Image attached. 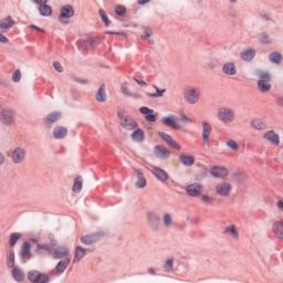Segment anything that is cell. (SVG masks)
<instances>
[{
    "instance_id": "6da1fadb",
    "label": "cell",
    "mask_w": 283,
    "mask_h": 283,
    "mask_svg": "<svg viewBox=\"0 0 283 283\" xmlns=\"http://www.w3.org/2000/svg\"><path fill=\"white\" fill-rule=\"evenodd\" d=\"M218 117L220 121L225 122V123H230L235 117V114L229 109H220L218 111Z\"/></svg>"
},
{
    "instance_id": "7a4b0ae2",
    "label": "cell",
    "mask_w": 283,
    "mask_h": 283,
    "mask_svg": "<svg viewBox=\"0 0 283 283\" xmlns=\"http://www.w3.org/2000/svg\"><path fill=\"white\" fill-rule=\"evenodd\" d=\"M185 97H186L187 102H189L190 104L197 103V101H198V99H199L198 89H196V87H189V89L186 91V93H185Z\"/></svg>"
},
{
    "instance_id": "3957f363",
    "label": "cell",
    "mask_w": 283,
    "mask_h": 283,
    "mask_svg": "<svg viewBox=\"0 0 283 283\" xmlns=\"http://www.w3.org/2000/svg\"><path fill=\"white\" fill-rule=\"evenodd\" d=\"M104 236L103 232H95V233H91V235H86L82 237V242L85 244H92L94 242L99 241L100 239H102V237Z\"/></svg>"
},
{
    "instance_id": "277c9868",
    "label": "cell",
    "mask_w": 283,
    "mask_h": 283,
    "mask_svg": "<svg viewBox=\"0 0 283 283\" xmlns=\"http://www.w3.org/2000/svg\"><path fill=\"white\" fill-rule=\"evenodd\" d=\"M210 173L213 175L215 177H218V178H223L228 175V170L227 168L222 166H213L211 167Z\"/></svg>"
},
{
    "instance_id": "5b68a950",
    "label": "cell",
    "mask_w": 283,
    "mask_h": 283,
    "mask_svg": "<svg viewBox=\"0 0 283 283\" xmlns=\"http://www.w3.org/2000/svg\"><path fill=\"white\" fill-rule=\"evenodd\" d=\"M186 190L189 196H199L202 191V187L200 184H191L187 187Z\"/></svg>"
},
{
    "instance_id": "8992f818",
    "label": "cell",
    "mask_w": 283,
    "mask_h": 283,
    "mask_svg": "<svg viewBox=\"0 0 283 283\" xmlns=\"http://www.w3.org/2000/svg\"><path fill=\"white\" fill-rule=\"evenodd\" d=\"M1 121L6 125H10L13 122V113L9 110H3L1 112Z\"/></svg>"
},
{
    "instance_id": "52a82bcc",
    "label": "cell",
    "mask_w": 283,
    "mask_h": 283,
    "mask_svg": "<svg viewBox=\"0 0 283 283\" xmlns=\"http://www.w3.org/2000/svg\"><path fill=\"white\" fill-rule=\"evenodd\" d=\"M60 117H61V113H60V112H54V113L49 114L48 116L44 119V122H46V125L50 126L51 124H53V123H56V121H59V120H60Z\"/></svg>"
},
{
    "instance_id": "ba28073f",
    "label": "cell",
    "mask_w": 283,
    "mask_h": 283,
    "mask_svg": "<svg viewBox=\"0 0 283 283\" xmlns=\"http://www.w3.org/2000/svg\"><path fill=\"white\" fill-rule=\"evenodd\" d=\"M24 150L22 148H16L12 153V159L15 163H20L22 162V159L24 158Z\"/></svg>"
},
{
    "instance_id": "9c48e42d",
    "label": "cell",
    "mask_w": 283,
    "mask_h": 283,
    "mask_svg": "<svg viewBox=\"0 0 283 283\" xmlns=\"http://www.w3.org/2000/svg\"><path fill=\"white\" fill-rule=\"evenodd\" d=\"M159 136L163 138V139L166 142L167 144L169 146H172L173 148H179V145L177 144V142H175V139L172 137V136H169L168 134H165V133H159Z\"/></svg>"
},
{
    "instance_id": "30bf717a",
    "label": "cell",
    "mask_w": 283,
    "mask_h": 283,
    "mask_svg": "<svg viewBox=\"0 0 283 283\" xmlns=\"http://www.w3.org/2000/svg\"><path fill=\"white\" fill-rule=\"evenodd\" d=\"M73 15H74V11H73V8L71 7V6L66 5V6H64V7H62V9H61V18L69 19V18H71Z\"/></svg>"
},
{
    "instance_id": "8fae6325",
    "label": "cell",
    "mask_w": 283,
    "mask_h": 283,
    "mask_svg": "<svg viewBox=\"0 0 283 283\" xmlns=\"http://www.w3.org/2000/svg\"><path fill=\"white\" fill-rule=\"evenodd\" d=\"M264 137L270 142L271 144H274V145H278L279 144V136L276 133H274L273 131H269L264 134Z\"/></svg>"
},
{
    "instance_id": "7c38bea8",
    "label": "cell",
    "mask_w": 283,
    "mask_h": 283,
    "mask_svg": "<svg viewBox=\"0 0 283 283\" xmlns=\"http://www.w3.org/2000/svg\"><path fill=\"white\" fill-rule=\"evenodd\" d=\"M155 154H156V156L159 158H167L169 156V150L166 149L164 146H156Z\"/></svg>"
},
{
    "instance_id": "4fadbf2b",
    "label": "cell",
    "mask_w": 283,
    "mask_h": 283,
    "mask_svg": "<svg viewBox=\"0 0 283 283\" xmlns=\"http://www.w3.org/2000/svg\"><path fill=\"white\" fill-rule=\"evenodd\" d=\"M231 190V186L229 184H220L217 186V193L222 196H227Z\"/></svg>"
},
{
    "instance_id": "5bb4252c",
    "label": "cell",
    "mask_w": 283,
    "mask_h": 283,
    "mask_svg": "<svg viewBox=\"0 0 283 283\" xmlns=\"http://www.w3.org/2000/svg\"><path fill=\"white\" fill-rule=\"evenodd\" d=\"M66 134H68V129H66V127H62V126L56 127V129H54V132H53V136L56 138H59V139L64 138L66 136Z\"/></svg>"
},
{
    "instance_id": "9a60e30c",
    "label": "cell",
    "mask_w": 283,
    "mask_h": 283,
    "mask_svg": "<svg viewBox=\"0 0 283 283\" xmlns=\"http://www.w3.org/2000/svg\"><path fill=\"white\" fill-rule=\"evenodd\" d=\"M254 56H256V51H254L253 49L244 50L241 53V58L243 59L244 61H251L252 59L254 58Z\"/></svg>"
},
{
    "instance_id": "2e32d148",
    "label": "cell",
    "mask_w": 283,
    "mask_h": 283,
    "mask_svg": "<svg viewBox=\"0 0 283 283\" xmlns=\"http://www.w3.org/2000/svg\"><path fill=\"white\" fill-rule=\"evenodd\" d=\"M122 125H123V127L127 128V129H134V128L137 127V124H136V122L133 121L132 119H128V117H126V119L123 120V122H122Z\"/></svg>"
},
{
    "instance_id": "e0dca14e",
    "label": "cell",
    "mask_w": 283,
    "mask_h": 283,
    "mask_svg": "<svg viewBox=\"0 0 283 283\" xmlns=\"http://www.w3.org/2000/svg\"><path fill=\"white\" fill-rule=\"evenodd\" d=\"M96 100L100 102H105L106 101V93H105V86L104 84H102L100 86L99 91L96 93Z\"/></svg>"
},
{
    "instance_id": "ac0fdd59",
    "label": "cell",
    "mask_w": 283,
    "mask_h": 283,
    "mask_svg": "<svg viewBox=\"0 0 283 283\" xmlns=\"http://www.w3.org/2000/svg\"><path fill=\"white\" fill-rule=\"evenodd\" d=\"M13 24H15V21H13L10 17H8L0 22V28L2 30H6V29H8V28H11Z\"/></svg>"
},
{
    "instance_id": "d6986e66",
    "label": "cell",
    "mask_w": 283,
    "mask_h": 283,
    "mask_svg": "<svg viewBox=\"0 0 283 283\" xmlns=\"http://www.w3.org/2000/svg\"><path fill=\"white\" fill-rule=\"evenodd\" d=\"M223 72L228 75H233L236 73V66L233 63H227L223 66Z\"/></svg>"
},
{
    "instance_id": "ffe728a7",
    "label": "cell",
    "mask_w": 283,
    "mask_h": 283,
    "mask_svg": "<svg viewBox=\"0 0 283 283\" xmlns=\"http://www.w3.org/2000/svg\"><path fill=\"white\" fill-rule=\"evenodd\" d=\"M21 256L23 260H28L30 258V244L29 243H24L23 246H22Z\"/></svg>"
},
{
    "instance_id": "44dd1931",
    "label": "cell",
    "mask_w": 283,
    "mask_h": 283,
    "mask_svg": "<svg viewBox=\"0 0 283 283\" xmlns=\"http://www.w3.org/2000/svg\"><path fill=\"white\" fill-rule=\"evenodd\" d=\"M12 276H13L15 280L18 281V282H21V281L24 279L23 272H22L21 270H20V269H18V268H15L13 270H12Z\"/></svg>"
},
{
    "instance_id": "7402d4cb",
    "label": "cell",
    "mask_w": 283,
    "mask_h": 283,
    "mask_svg": "<svg viewBox=\"0 0 283 283\" xmlns=\"http://www.w3.org/2000/svg\"><path fill=\"white\" fill-rule=\"evenodd\" d=\"M68 249L66 248H56V250L53 251V254L56 258H64V256H66V254H68Z\"/></svg>"
},
{
    "instance_id": "603a6c76",
    "label": "cell",
    "mask_w": 283,
    "mask_h": 283,
    "mask_svg": "<svg viewBox=\"0 0 283 283\" xmlns=\"http://www.w3.org/2000/svg\"><path fill=\"white\" fill-rule=\"evenodd\" d=\"M258 86H259L260 91H262V92H268L269 90L271 89V85H270L269 81H266V80H260L259 82H258Z\"/></svg>"
},
{
    "instance_id": "cb8c5ba5",
    "label": "cell",
    "mask_w": 283,
    "mask_h": 283,
    "mask_svg": "<svg viewBox=\"0 0 283 283\" xmlns=\"http://www.w3.org/2000/svg\"><path fill=\"white\" fill-rule=\"evenodd\" d=\"M154 174H155V176L157 177L158 179H160L163 182L167 180V178H168L166 173H165L163 169H160V168H154Z\"/></svg>"
},
{
    "instance_id": "d4e9b609",
    "label": "cell",
    "mask_w": 283,
    "mask_h": 283,
    "mask_svg": "<svg viewBox=\"0 0 283 283\" xmlns=\"http://www.w3.org/2000/svg\"><path fill=\"white\" fill-rule=\"evenodd\" d=\"M39 11L42 16H50L51 12H52V9H51L50 6H48L46 3H43L39 7Z\"/></svg>"
},
{
    "instance_id": "484cf974",
    "label": "cell",
    "mask_w": 283,
    "mask_h": 283,
    "mask_svg": "<svg viewBox=\"0 0 283 283\" xmlns=\"http://www.w3.org/2000/svg\"><path fill=\"white\" fill-rule=\"evenodd\" d=\"M82 185H83V180L81 177H78V178L74 180V184H73V191L74 193H80L81 189H82Z\"/></svg>"
},
{
    "instance_id": "4316f807",
    "label": "cell",
    "mask_w": 283,
    "mask_h": 283,
    "mask_svg": "<svg viewBox=\"0 0 283 283\" xmlns=\"http://www.w3.org/2000/svg\"><path fill=\"white\" fill-rule=\"evenodd\" d=\"M180 160H182L183 164L187 165V166H190V165H193V164H194V162H195V159H194V157H193V156L185 155V154H184V155L180 156Z\"/></svg>"
},
{
    "instance_id": "83f0119b",
    "label": "cell",
    "mask_w": 283,
    "mask_h": 283,
    "mask_svg": "<svg viewBox=\"0 0 283 283\" xmlns=\"http://www.w3.org/2000/svg\"><path fill=\"white\" fill-rule=\"evenodd\" d=\"M136 174H137V176H138V180H137V183H136V186H137L138 188H143V187H145L146 180H145V178H144V175L142 174L139 170H137Z\"/></svg>"
},
{
    "instance_id": "f1b7e54d",
    "label": "cell",
    "mask_w": 283,
    "mask_h": 283,
    "mask_svg": "<svg viewBox=\"0 0 283 283\" xmlns=\"http://www.w3.org/2000/svg\"><path fill=\"white\" fill-rule=\"evenodd\" d=\"M132 138H133L135 142H142L144 139V133L142 129H136L133 134H132Z\"/></svg>"
},
{
    "instance_id": "f546056e",
    "label": "cell",
    "mask_w": 283,
    "mask_h": 283,
    "mask_svg": "<svg viewBox=\"0 0 283 283\" xmlns=\"http://www.w3.org/2000/svg\"><path fill=\"white\" fill-rule=\"evenodd\" d=\"M40 276H41V273H40V272H38V271H30L29 274H28V278H29V280L31 281V282H37V283H38Z\"/></svg>"
},
{
    "instance_id": "4dcf8cb0",
    "label": "cell",
    "mask_w": 283,
    "mask_h": 283,
    "mask_svg": "<svg viewBox=\"0 0 283 283\" xmlns=\"http://www.w3.org/2000/svg\"><path fill=\"white\" fill-rule=\"evenodd\" d=\"M269 59H270L271 62L276 63V64H279V63L281 62V60H282V56H281V54L278 53V52H273V53L270 54Z\"/></svg>"
},
{
    "instance_id": "1f68e13d",
    "label": "cell",
    "mask_w": 283,
    "mask_h": 283,
    "mask_svg": "<svg viewBox=\"0 0 283 283\" xmlns=\"http://www.w3.org/2000/svg\"><path fill=\"white\" fill-rule=\"evenodd\" d=\"M203 131H202V136L206 140L209 138V135H210V132H211V127L208 123H203Z\"/></svg>"
},
{
    "instance_id": "d6a6232c",
    "label": "cell",
    "mask_w": 283,
    "mask_h": 283,
    "mask_svg": "<svg viewBox=\"0 0 283 283\" xmlns=\"http://www.w3.org/2000/svg\"><path fill=\"white\" fill-rule=\"evenodd\" d=\"M68 264H69V261H68V260H63V261H61L60 263H59L58 266H56V271L58 272V273H62V272L66 269Z\"/></svg>"
},
{
    "instance_id": "836d02e7",
    "label": "cell",
    "mask_w": 283,
    "mask_h": 283,
    "mask_svg": "<svg viewBox=\"0 0 283 283\" xmlns=\"http://www.w3.org/2000/svg\"><path fill=\"white\" fill-rule=\"evenodd\" d=\"M85 253H86V250L79 247L78 249H76V252H75V261H79V260L82 259L83 256H85Z\"/></svg>"
},
{
    "instance_id": "e575fe53",
    "label": "cell",
    "mask_w": 283,
    "mask_h": 283,
    "mask_svg": "<svg viewBox=\"0 0 283 283\" xmlns=\"http://www.w3.org/2000/svg\"><path fill=\"white\" fill-rule=\"evenodd\" d=\"M163 122H164V123H166L167 125H169V126H172V127H174V128H178L179 127V125L176 123V122H175V120L173 119V117H165V119L163 120Z\"/></svg>"
},
{
    "instance_id": "d590c367",
    "label": "cell",
    "mask_w": 283,
    "mask_h": 283,
    "mask_svg": "<svg viewBox=\"0 0 283 283\" xmlns=\"http://www.w3.org/2000/svg\"><path fill=\"white\" fill-rule=\"evenodd\" d=\"M264 126H266V124L261 120H253L252 121V127L256 128V129H262V128H264Z\"/></svg>"
},
{
    "instance_id": "8d00e7d4",
    "label": "cell",
    "mask_w": 283,
    "mask_h": 283,
    "mask_svg": "<svg viewBox=\"0 0 283 283\" xmlns=\"http://www.w3.org/2000/svg\"><path fill=\"white\" fill-rule=\"evenodd\" d=\"M115 12H116L119 16H125L126 13V9L124 6H116V8H115Z\"/></svg>"
},
{
    "instance_id": "74e56055",
    "label": "cell",
    "mask_w": 283,
    "mask_h": 283,
    "mask_svg": "<svg viewBox=\"0 0 283 283\" xmlns=\"http://www.w3.org/2000/svg\"><path fill=\"white\" fill-rule=\"evenodd\" d=\"M19 238H20L19 233H12V235L10 236V244H11V246H15L16 242L19 240Z\"/></svg>"
},
{
    "instance_id": "f35d334b",
    "label": "cell",
    "mask_w": 283,
    "mask_h": 283,
    "mask_svg": "<svg viewBox=\"0 0 283 283\" xmlns=\"http://www.w3.org/2000/svg\"><path fill=\"white\" fill-rule=\"evenodd\" d=\"M227 232L231 233V235H232L233 237H236V238L238 237V230H237V228H236L235 226H230V227H228L227 228Z\"/></svg>"
},
{
    "instance_id": "ab89813d",
    "label": "cell",
    "mask_w": 283,
    "mask_h": 283,
    "mask_svg": "<svg viewBox=\"0 0 283 283\" xmlns=\"http://www.w3.org/2000/svg\"><path fill=\"white\" fill-rule=\"evenodd\" d=\"M20 79H21V71L16 70L13 75H12V80H13V82H19Z\"/></svg>"
},
{
    "instance_id": "60d3db41",
    "label": "cell",
    "mask_w": 283,
    "mask_h": 283,
    "mask_svg": "<svg viewBox=\"0 0 283 283\" xmlns=\"http://www.w3.org/2000/svg\"><path fill=\"white\" fill-rule=\"evenodd\" d=\"M100 15H101L102 17V20L104 21V23L106 24H110V20H109V17H107L106 15H105V12L103 11V10H100Z\"/></svg>"
},
{
    "instance_id": "b9f144b4",
    "label": "cell",
    "mask_w": 283,
    "mask_h": 283,
    "mask_svg": "<svg viewBox=\"0 0 283 283\" xmlns=\"http://www.w3.org/2000/svg\"><path fill=\"white\" fill-rule=\"evenodd\" d=\"M53 68L56 69V71H58V72H63L62 66H61V64L58 62V61H54V62H53Z\"/></svg>"
},
{
    "instance_id": "7bdbcfd3",
    "label": "cell",
    "mask_w": 283,
    "mask_h": 283,
    "mask_svg": "<svg viewBox=\"0 0 283 283\" xmlns=\"http://www.w3.org/2000/svg\"><path fill=\"white\" fill-rule=\"evenodd\" d=\"M13 261H15V256H13V252H10L9 258H8V266H13Z\"/></svg>"
},
{
    "instance_id": "ee69618b",
    "label": "cell",
    "mask_w": 283,
    "mask_h": 283,
    "mask_svg": "<svg viewBox=\"0 0 283 283\" xmlns=\"http://www.w3.org/2000/svg\"><path fill=\"white\" fill-rule=\"evenodd\" d=\"M139 112H140V113H143L144 115H146V116H147V115H149V114H153L152 110H150V109H146V107H142V109L139 110Z\"/></svg>"
},
{
    "instance_id": "f6af8a7d",
    "label": "cell",
    "mask_w": 283,
    "mask_h": 283,
    "mask_svg": "<svg viewBox=\"0 0 283 283\" xmlns=\"http://www.w3.org/2000/svg\"><path fill=\"white\" fill-rule=\"evenodd\" d=\"M164 221H165V225H166V226H169L170 223H172V217H170L169 215H165Z\"/></svg>"
},
{
    "instance_id": "bcb514c9",
    "label": "cell",
    "mask_w": 283,
    "mask_h": 283,
    "mask_svg": "<svg viewBox=\"0 0 283 283\" xmlns=\"http://www.w3.org/2000/svg\"><path fill=\"white\" fill-rule=\"evenodd\" d=\"M227 145L229 146V147L232 148V149H237V148H238V145L235 143V142H233V140H229V142L227 143Z\"/></svg>"
},
{
    "instance_id": "7dc6e473",
    "label": "cell",
    "mask_w": 283,
    "mask_h": 283,
    "mask_svg": "<svg viewBox=\"0 0 283 283\" xmlns=\"http://www.w3.org/2000/svg\"><path fill=\"white\" fill-rule=\"evenodd\" d=\"M48 281H49L48 276H46L44 274H41V276H40V279H39V281H38V283H46V282H48Z\"/></svg>"
},
{
    "instance_id": "c3c4849f",
    "label": "cell",
    "mask_w": 283,
    "mask_h": 283,
    "mask_svg": "<svg viewBox=\"0 0 283 283\" xmlns=\"http://www.w3.org/2000/svg\"><path fill=\"white\" fill-rule=\"evenodd\" d=\"M146 119L148 120V121H152V122H154L156 120V116L154 115V114H149V115H147L146 116Z\"/></svg>"
},
{
    "instance_id": "681fc988",
    "label": "cell",
    "mask_w": 283,
    "mask_h": 283,
    "mask_svg": "<svg viewBox=\"0 0 283 283\" xmlns=\"http://www.w3.org/2000/svg\"><path fill=\"white\" fill-rule=\"evenodd\" d=\"M172 263H173V260H169V261H167V262H166V266H165V268L168 269V270H170V269H172Z\"/></svg>"
},
{
    "instance_id": "f907efd6",
    "label": "cell",
    "mask_w": 283,
    "mask_h": 283,
    "mask_svg": "<svg viewBox=\"0 0 283 283\" xmlns=\"http://www.w3.org/2000/svg\"><path fill=\"white\" fill-rule=\"evenodd\" d=\"M278 206H279V208H280V209H282V208H283V202H282V200H279Z\"/></svg>"
},
{
    "instance_id": "816d5d0a",
    "label": "cell",
    "mask_w": 283,
    "mask_h": 283,
    "mask_svg": "<svg viewBox=\"0 0 283 283\" xmlns=\"http://www.w3.org/2000/svg\"><path fill=\"white\" fill-rule=\"evenodd\" d=\"M0 40H1V42H7V39L3 36H0Z\"/></svg>"
}]
</instances>
